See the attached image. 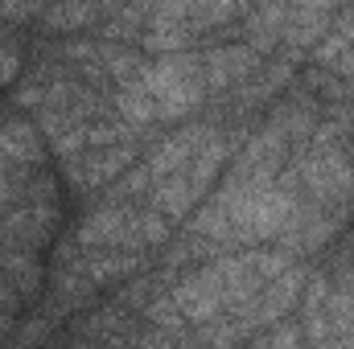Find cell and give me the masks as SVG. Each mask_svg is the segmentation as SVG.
<instances>
[{"mask_svg":"<svg viewBox=\"0 0 354 349\" xmlns=\"http://www.w3.org/2000/svg\"><path fill=\"white\" fill-rule=\"evenodd\" d=\"M12 70H17V54L12 50H0V83H8Z\"/></svg>","mask_w":354,"mask_h":349,"instance_id":"obj_4","label":"cell"},{"mask_svg":"<svg viewBox=\"0 0 354 349\" xmlns=\"http://www.w3.org/2000/svg\"><path fill=\"white\" fill-rule=\"evenodd\" d=\"M33 157H37V136H33V128H25V123L0 128V161L21 165V161H33Z\"/></svg>","mask_w":354,"mask_h":349,"instance_id":"obj_2","label":"cell"},{"mask_svg":"<svg viewBox=\"0 0 354 349\" xmlns=\"http://www.w3.org/2000/svg\"><path fill=\"white\" fill-rule=\"evenodd\" d=\"M120 235H124V214H120V210H99V214H91L87 222H83V230H79L83 243H115Z\"/></svg>","mask_w":354,"mask_h":349,"instance_id":"obj_3","label":"cell"},{"mask_svg":"<svg viewBox=\"0 0 354 349\" xmlns=\"http://www.w3.org/2000/svg\"><path fill=\"white\" fill-rule=\"evenodd\" d=\"M174 304L181 308V312H189V317H210V312L218 308V275L202 271V275L185 279V283L177 288Z\"/></svg>","mask_w":354,"mask_h":349,"instance_id":"obj_1","label":"cell"},{"mask_svg":"<svg viewBox=\"0 0 354 349\" xmlns=\"http://www.w3.org/2000/svg\"><path fill=\"white\" fill-rule=\"evenodd\" d=\"M4 197H8V181L0 177V206H4Z\"/></svg>","mask_w":354,"mask_h":349,"instance_id":"obj_5","label":"cell"}]
</instances>
